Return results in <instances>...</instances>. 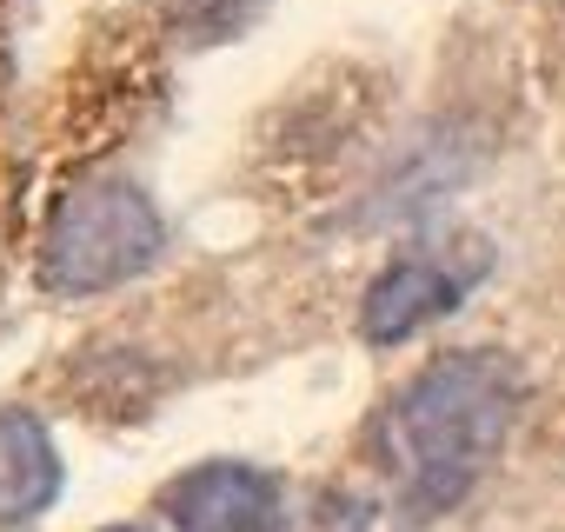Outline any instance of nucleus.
<instances>
[{"instance_id":"2","label":"nucleus","mask_w":565,"mask_h":532,"mask_svg":"<svg viewBox=\"0 0 565 532\" xmlns=\"http://www.w3.org/2000/svg\"><path fill=\"white\" fill-rule=\"evenodd\" d=\"M160 246H167V226L134 180H81L47 220L41 280L54 294H107L140 280L160 259Z\"/></svg>"},{"instance_id":"4","label":"nucleus","mask_w":565,"mask_h":532,"mask_svg":"<svg viewBox=\"0 0 565 532\" xmlns=\"http://www.w3.org/2000/svg\"><path fill=\"white\" fill-rule=\"evenodd\" d=\"M167 519L180 532H279L287 525V492L259 466L206 459L167 486Z\"/></svg>"},{"instance_id":"1","label":"nucleus","mask_w":565,"mask_h":532,"mask_svg":"<svg viewBox=\"0 0 565 532\" xmlns=\"http://www.w3.org/2000/svg\"><path fill=\"white\" fill-rule=\"evenodd\" d=\"M525 380L505 353L466 347L439 353L386 413V472L406 525L446 519L499 459L512 419H519Z\"/></svg>"},{"instance_id":"5","label":"nucleus","mask_w":565,"mask_h":532,"mask_svg":"<svg viewBox=\"0 0 565 532\" xmlns=\"http://www.w3.org/2000/svg\"><path fill=\"white\" fill-rule=\"evenodd\" d=\"M61 499V453L28 406H0V525H28Z\"/></svg>"},{"instance_id":"3","label":"nucleus","mask_w":565,"mask_h":532,"mask_svg":"<svg viewBox=\"0 0 565 532\" xmlns=\"http://www.w3.org/2000/svg\"><path fill=\"white\" fill-rule=\"evenodd\" d=\"M486 266H492V253H486L479 240H459V246H413V253H399L386 274L366 287V300H360V333H366L373 347L413 340L419 327L446 320V313L479 287Z\"/></svg>"},{"instance_id":"6","label":"nucleus","mask_w":565,"mask_h":532,"mask_svg":"<svg viewBox=\"0 0 565 532\" xmlns=\"http://www.w3.org/2000/svg\"><path fill=\"white\" fill-rule=\"evenodd\" d=\"M558 8H565V0H558Z\"/></svg>"}]
</instances>
